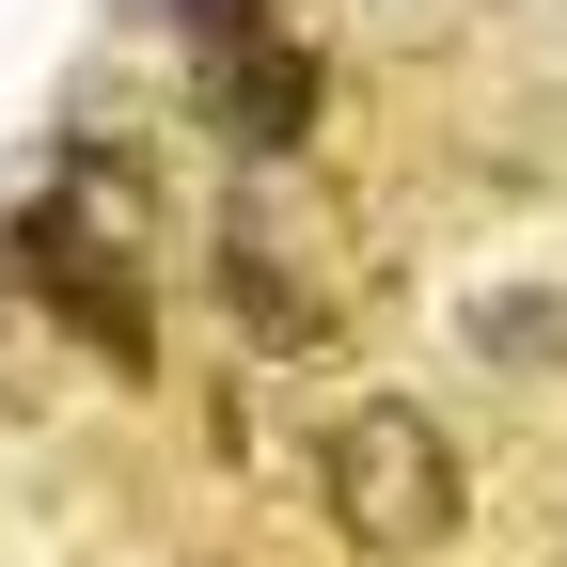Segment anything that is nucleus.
<instances>
[{"mask_svg":"<svg viewBox=\"0 0 567 567\" xmlns=\"http://www.w3.org/2000/svg\"><path fill=\"white\" fill-rule=\"evenodd\" d=\"M205 111H221L252 158H300L316 142V111H331V80H316V48H284V32H205Z\"/></svg>","mask_w":567,"mask_h":567,"instance_id":"nucleus-4","label":"nucleus"},{"mask_svg":"<svg viewBox=\"0 0 567 567\" xmlns=\"http://www.w3.org/2000/svg\"><path fill=\"white\" fill-rule=\"evenodd\" d=\"M205 268H221V300L252 316V347H284V363L347 331V284L316 268V237L284 221V205H221V252H205Z\"/></svg>","mask_w":567,"mask_h":567,"instance_id":"nucleus-3","label":"nucleus"},{"mask_svg":"<svg viewBox=\"0 0 567 567\" xmlns=\"http://www.w3.org/2000/svg\"><path fill=\"white\" fill-rule=\"evenodd\" d=\"M0 268L32 284V300L95 347L111 379L158 363V189H142L111 142H80L32 205H17V237H0Z\"/></svg>","mask_w":567,"mask_h":567,"instance_id":"nucleus-1","label":"nucleus"},{"mask_svg":"<svg viewBox=\"0 0 567 567\" xmlns=\"http://www.w3.org/2000/svg\"><path fill=\"white\" fill-rule=\"evenodd\" d=\"M316 505H331L347 551L410 567V551H442V536L473 520V473H457V442H442V410H410V394H347L331 442H316Z\"/></svg>","mask_w":567,"mask_h":567,"instance_id":"nucleus-2","label":"nucleus"}]
</instances>
